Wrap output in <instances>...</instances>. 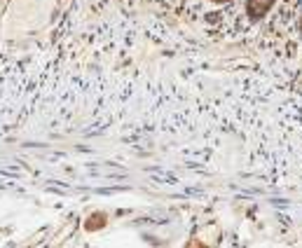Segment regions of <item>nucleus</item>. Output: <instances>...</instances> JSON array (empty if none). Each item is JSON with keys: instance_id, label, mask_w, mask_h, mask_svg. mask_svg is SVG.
Returning <instances> with one entry per match:
<instances>
[{"instance_id": "1", "label": "nucleus", "mask_w": 302, "mask_h": 248, "mask_svg": "<svg viewBox=\"0 0 302 248\" xmlns=\"http://www.w3.org/2000/svg\"><path fill=\"white\" fill-rule=\"evenodd\" d=\"M274 5V0H246V12L251 19H263Z\"/></svg>"}, {"instance_id": "3", "label": "nucleus", "mask_w": 302, "mask_h": 248, "mask_svg": "<svg viewBox=\"0 0 302 248\" xmlns=\"http://www.w3.org/2000/svg\"><path fill=\"white\" fill-rule=\"evenodd\" d=\"M300 35H302V14H300Z\"/></svg>"}, {"instance_id": "2", "label": "nucleus", "mask_w": 302, "mask_h": 248, "mask_svg": "<svg viewBox=\"0 0 302 248\" xmlns=\"http://www.w3.org/2000/svg\"><path fill=\"white\" fill-rule=\"evenodd\" d=\"M213 2H218V5H225V2H234V0H213Z\"/></svg>"}]
</instances>
